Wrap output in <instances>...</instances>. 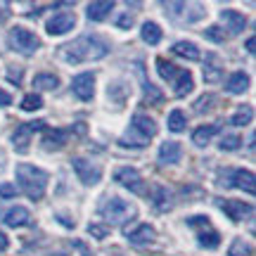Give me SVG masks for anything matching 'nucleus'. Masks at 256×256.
Here are the masks:
<instances>
[{"label":"nucleus","instance_id":"39","mask_svg":"<svg viewBox=\"0 0 256 256\" xmlns=\"http://www.w3.org/2000/svg\"><path fill=\"white\" fill-rule=\"evenodd\" d=\"M214 102V95H206V98H202L197 104H194V110L197 112H204V110H209V104Z\"/></svg>","mask_w":256,"mask_h":256},{"label":"nucleus","instance_id":"30","mask_svg":"<svg viewBox=\"0 0 256 256\" xmlns=\"http://www.w3.org/2000/svg\"><path fill=\"white\" fill-rule=\"evenodd\" d=\"M43 107V98L38 95V92H31V95H26L24 100H22V110L24 112H36Z\"/></svg>","mask_w":256,"mask_h":256},{"label":"nucleus","instance_id":"41","mask_svg":"<svg viewBox=\"0 0 256 256\" xmlns=\"http://www.w3.org/2000/svg\"><path fill=\"white\" fill-rule=\"evenodd\" d=\"M8 247H10V240H8V235L0 230V254H2V252H5Z\"/></svg>","mask_w":256,"mask_h":256},{"label":"nucleus","instance_id":"38","mask_svg":"<svg viewBox=\"0 0 256 256\" xmlns=\"http://www.w3.org/2000/svg\"><path fill=\"white\" fill-rule=\"evenodd\" d=\"M145 95L147 98H152V102H162V92L156 90L152 83H145Z\"/></svg>","mask_w":256,"mask_h":256},{"label":"nucleus","instance_id":"28","mask_svg":"<svg viewBox=\"0 0 256 256\" xmlns=\"http://www.w3.org/2000/svg\"><path fill=\"white\" fill-rule=\"evenodd\" d=\"M228 256H252V244L244 242L242 238L232 240V244H230V249H228Z\"/></svg>","mask_w":256,"mask_h":256},{"label":"nucleus","instance_id":"19","mask_svg":"<svg viewBox=\"0 0 256 256\" xmlns=\"http://www.w3.org/2000/svg\"><path fill=\"white\" fill-rule=\"evenodd\" d=\"M126 238L133 242V244H150L154 240V228L150 226H138L136 230H126Z\"/></svg>","mask_w":256,"mask_h":256},{"label":"nucleus","instance_id":"21","mask_svg":"<svg viewBox=\"0 0 256 256\" xmlns=\"http://www.w3.org/2000/svg\"><path fill=\"white\" fill-rule=\"evenodd\" d=\"M174 55L183 57V60H190V62H197L200 60V48L190 43V40H178L174 46Z\"/></svg>","mask_w":256,"mask_h":256},{"label":"nucleus","instance_id":"20","mask_svg":"<svg viewBox=\"0 0 256 256\" xmlns=\"http://www.w3.org/2000/svg\"><path fill=\"white\" fill-rule=\"evenodd\" d=\"M112 10H114V2L112 0H100V2H90L88 5V19L92 22H102V19H107Z\"/></svg>","mask_w":256,"mask_h":256},{"label":"nucleus","instance_id":"15","mask_svg":"<svg viewBox=\"0 0 256 256\" xmlns=\"http://www.w3.org/2000/svg\"><path fill=\"white\" fill-rule=\"evenodd\" d=\"M220 130L218 124H206V126H200V128H194V133H192V142L197 147H206L211 142V138L216 136Z\"/></svg>","mask_w":256,"mask_h":256},{"label":"nucleus","instance_id":"27","mask_svg":"<svg viewBox=\"0 0 256 256\" xmlns=\"http://www.w3.org/2000/svg\"><path fill=\"white\" fill-rule=\"evenodd\" d=\"M156 72H159V76H162L164 81H174L180 69H178V66H174L171 62H166L164 57H159V60H156Z\"/></svg>","mask_w":256,"mask_h":256},{"label":"nucleus","instance_id":"12","mask_svg":"<svg viewBox=\"0 0 256 256\" xmlns=\"http://www.w3.org/2000/svg\"><path fill=\"white\" fill-rule=\"evenodd\" d=\"M0 220H2L5 226H10V228H24V226L31 223V214H28L24 206H12V209L0 214Z\"/></svg>","mask_w":256,"mask_h":256},{"label":"nucleus","instance_id":"10","mask_svg":"<svg viewBox=\"0 0 256 256\" xmlns=\"http://www.w3.org/2000/svg\"><path fill=\"white\" fill-rule=\"evenodd\" d=\"M116 183H121L124 188H128V190L136 192V194H145L147 192L145 180H142V176L138 174L136 168H119L116 171Z\"/></svg>","mask_w":256,"mask_h":256},{"label":"nucleus","instance_id":"9","mask_svg":"<svg viewBox=\"0 0 256 256\" xmlns=\"http://www.w3.org/2000/svg\"><path fill=\"white\" fill-rule=\"evenodd\" d=\"M72 90L78 100H83V102L92 100V95H95V76H92L90 72H83V74H78V76H74Z\"/></svg>","mask_w":256,"mask_h":256},{"label":"nucleus","instance_id":"4","mask_svg":"<svg viewBox=\"0 0 256 256\" xmlns=\"http://www.w3.org/2000/svg\"><path fill=\"white\" fill-rule=\"evenodd\" d=\"M8 40H10V46H12V50H17L22 55H34L38 48H40V40H38L36 34H31V31H26V28H22V26L12 28Z\"/></svg>","mask_w":256,"mask_h":256},{"label":"nucleus","instance_id":"22","mask_svg":"<svg viewBox=\"0 0 256 256\" xmlns=\"http://www.w3.org/2000/svg\"><path fill=\"white\" fill-rule=\"evenodd\" d=\"M249 88V76L244 72H235L228 78V92L230 95H242Z\"/></svg>","mask_w":256,"mask_h":256},{"label":"nucleus","instance_id":"26","mask_svg":"<svg viewBox=\"0 0 256 256\" xmlns=\"http://www.w3.org/2000/svg\"><path fill=\"white\" fill-rule=\"evenodd\" d=\"M197 240H200L202 247H206V249H216V247L220 244V235H218V232H216L214 228L197 232Z\"/></svg>","mask_w":256,"mask_h":256},{"label":"nucleus","instance_id":"24","mask_svg":"<svg viewBox=\"0 0 256 256\" xmlns=\"http://www.w3.org/2000/svg\"><path fill=\"white\" fill-rule=\"evenodd\" d=\"M60 86V78L55 74H36L34 76V88H40V90H55Z\"/></svg>","mask_w":256,"mask_h":256},{"label":"nucleus","instance_id":"8","mask_svg":"<svg viewBox=\"0 0 256 256\" xmlns=\"http://www.w3.org/2000/svg\"><path fill=\"white\" fill-rule=\"evenodd\" d=\"M74 26H76V14L74 12H57L55 17L48 22L46 31L50 36H64V34L74 31Z\"/></svg>","mask_w":256,"mask_h":256},{"label":"nucleus","instance_id":"7","mask_svg":"<svg viewBox=\"0 0 256 256\" xmlns=\"http://www.w3.org/2000/svg\"><path fill=\"white\" fill-rule=\"evenodd\" d=\"M218 206H220V211L232 220V223H240V220H244L247 216L254 214V206H252L249 202H238V200H226L223 202L220 200Z\"/></svg>","mask_w":256,"mask_h":256},{"label":"nucleus","instance_id":"42","mask_svg":"<svg viewBox=\"0 0 256 256\" xmlns=\"http://www.w3.org/2000/svg\"><path fill=\"white\" fill-rule=\"evenodd\" d=\"M10 102H12V98H10V92L0 90V107H8Z\"/></svg>","mask_w":256,"mask_h":256},{"label":"nucleus","instance_id":"14","mask_svg":"<svg viewBox=\"0 0 256 256\" xmlns=\"http://www.w3.org/2000/svg\"><path fill=\"white\" fill-rule=\"evenodd\" d=\"M220 19L228 24L230 34H240V31H244V26H247V17L242 12H235V10H223Z\"/></svg>","mask_w":256,"mask_h":256},{"label":"nucleus","instance_id":"17","mask_svg":"<svg viewBox=\"0 0 256 256\" xmlns=\"http://www.w3.org/2000/svg\"><path fill=\"white\" fill-rule=\"evenodd\" d=\"M180 156H183V150L178 142H164L159 147V162L162 164H178Z\"/></svg>","mask_w":256,"mask_h":256},{"label":"nucleus","instance_id":"33","mask_svg":"<svg viewBox=\"0 0 256 256\" xmlns=\"http://www.w3.org/2000/svg\"><path fill=\"white\" fill-rule=\"evenodd\" d=\"M242 145V140H240V136H226L223 140H220V150L226 152H232V150H238V147Z\"/></svg>","mask_w":256,"mask_h":256},{"label":"nucleus","instance_id":"25","mask_svg":"<svg viewBox=\"0 0 256 256\" xmlns=\"http://www.w3.org/2000/svg\"><path fill=\"white\" fill-rule=\"evenodd\" d=\"M166 124H168V130H174V133H183L185 126H188V119H185L183 110L171 112V114H168V119H166Z\"/></svg>","mask_w":256,"mask_h":256},{"label":"nucleus","instance_id":"34","mask_svg":"<svg viewBox=\"0 0 256 256\" xmlns=\"http://www.w3.org/2000/svg\"><path fill=\"white\" fill-rule=\"evenodd\" d=\"M204 36L209 38V40H214V43H223V40H226V34H223L220 26H209L204 31Z\"/></svg>","mask_w":256,"mask_h":256},{"label":"nucleus","instance_id":"6","mask_svg":"<svg viewBox=\"0 0 256 256\" xmlns=\"http://www.w3.org/2000/svg\"><path fill=\"white\" fill-rule=\"evenodd\" d=\"M46 128V121H28V124H22L17 126L14 136H12V142H14V150L17 152H26L28 150V142H31V136L36 130H43Z\"/></svg>","mask_w":256,"mask_h":256},{"label":"nucleus","instance_id":"40","mask_svg":"<svg viewBox=\"0 0 256 256\" xmlns=\"http://www.w3.org/2000/svg\"><path fill=\"white\" fill-rule=\"evenodd\" d=\"M116 24H119V28H130L133 26V17H130V14H121Z\"/></svg>","mask_w":256,"mask_h":256},{"label":"nucleus","instance_id":"16","mask_svg":"<svg viewBox=\"0 0 256 256\" xmlns=\"http://www.w3.org/2000/svg\"><path fill=\"white\" fill-rule=\"evenodd\" d=\"M254 183H256L254 174L242 168V171H235V174H232V183H230V185H235V188H240V190H244L247 194H254V192H256V185Z\"/></svg>","mask_w":256,"mask_h":256},{"label":"nucleus","instance_id":"44","mask_svg":"<svg viewBox=\"0 0 256 256\" xmlns=\"http://www.w3.org/2000/svg\"><path fill=\"white\" fill-rule=\"evenodd\" d=\"M10 81H12V83H19V81H22V72H17V74L12 72V74H10Z\"/></svg>","mask_w":256,"mask_h":256},{"label":"nucleus","instance_id":"18","mask_svg":"<svg viewBox=\"0 0 256 256\" xmlns=\"http://www.w3.org/2000/svg\"><path fill=\"white\" fill-rule=\"evenodd\" d=\"M192 88H194L192 74L188 72V69H180V72H178V76L174 78V92L178 95V98H185L188 92H192Z\"/></svg>","mask_w":256,"mask_h":256},{"label":"nucleus","instance_id":"43","mask_svg":"<svg viewBox=\"0 0 256 256\" xmlns=\"http://www.w3.org/2000/svg\"><path fill=\"white\" fill-rule=\"evenodd\" d=\"M254 46H256V40H254V38H249V40H247V52H249V55H254Z\"/></svg>","mask_w":256,"mask_h":256},{"label":"nucleus","instance_id":"37","mask_svg":"<svg viewBox=\"0 0 256 256\" xmlns=\"http://www.w3.org/2000/svg\"><path fill=\"white\" fill-rule=\"evenodd\" d=\"M88 232H90L92 238L104 240L107 238V232H110V228H107V226H95V223H92V226H88Z\"/></svg>","mask_w":256,"mask_h":256},{"label":"nucleus","instance_id":"29","mask_svg":"<svg viewBox=\"0 0 256 256\" xmlns=\"http://www.w3.org/2000/svg\"><path fill=\"white\" fill-rule=\"evenodd\" d=\"M152 194H154V206H156L159 211L171 209V202H168V192H166L162 185H156L154 190H152Z\"/></svg>","mask_w":256,"mask_h":256},{"label":"nucleus","instance_id":"3","mask_svg":"<svg viewBox=\"0 0 256 256\" xmlns=\"http://www.w3.org/2000/svg\"><path fill=\"white\" fill-rule=\"evenodd\" d=\"M100 214H102V218L107 220V223L119 226V223H124V220H128V218H136L138 209L133 206V204L124 202L121 197H112V200L104 202V206L100 209Z\"/></svg>","mask_w":256,"mask_h":256},{"label":"nucleus","instance_id":"23","mask_svg":"<svg viewBox=\"0 0 256 256\" xmlns=\"http://www.w3.org/2000/svg\"><path fill=\"white\" fill-rule=\"evenodd\" d=\"M140 36H142L145 43L156 46V43L162 40V28H159V24H154V22H145V24H142V31H140Z\"/></svg>","mask_w":256,"mask_h":256},{"label":"nucleus","instance_id":"5","mask_svg":"<svg viewBox=\"0 0 256 256\" xmlns=\"http://www.w3.org/2000/svg\"><path fill=\"white\" fill-rule=\"evenodd\" d=\"M72 166H74V171H76V176H78V180H81L83 185L100 183L102 171H100V166H95L92 162H88V159H81V156H76V159H72Z\"/></svg>","mask_w":256,"mask_h":256},{"label":"nucleus","instance_id":"32","mask_svg":"<svg viewBox=\"0 0 256 256\" xmlns=\"http://www.w3.org/2000/svg\"><path fill=\"white\" fill-rule=\"evenodd\" d=\"M188 226L202 232V230L211 228V220H209V216H190V218H188Z\"/></svg>","mask_w":256,"mask_h":256},{"label":"nucleus","instance_id":"36","mask_svg":"<svg viewBox=\"0 0 256 256\" xmlns=\"http://www.w3.org/2000/svg\"><path fill=\"white\" fill-rule=\"evenodd\" d=\"M12 197H17V185H12V183L0 185V200H12Z\"/></svg>","mask_w":256,"mask_h":256},{"label":"nucleus","instance_id":"31","mask_svg":"<svg viewBox=\"0 0 256 256\" xmlns=\"http://www.w3.org/2000/svg\"><path fill=\"white\" fill-rule=\"evenodd\" d=\"M252 116H254L252 107H242V110L232 116V126H247V124H252Z\"/></svg>","mask_w":256,"mask_h":256},{"label":"nucleus","instance_id":"11","mask_svg":"<svg viewBox=\"0 0 256 256\" xmlns=\"http://www.w3.org/2000/svg\"><path fill=\"white\" fill-rule=\"evenodd\" d=\"M130 133H138L140 136V142L145 145L150 138L156 136V124L145 114H136L133 121H130Z\"/></svg>","mask_w":256,"mask_h":256},{"label":"nucleus","instance_id":"2","mask_svg":"<svg viewBox=\"0 0 256 256\" xmlns=\"http://www.w3.org/2000/svg\"><path fill=\"white\" fill-rule=\"evenodd\" d=\"M17 183L28 200L38 202L43 200V194H46L48 174L43 168H36L31 164H17Z\"/></svg>","mask_w":256,"mask_h":256},{"label":"nucleus","instance_id":"1","mask_svg":"<svg viewBox=\"0 0 256 256\" xmlns=\"http://www.w3.org/2000/svg\"><path fill=\"white\" fill-rule=\"evenodd\" d=\"M107 52H110V46L98 36H81L78 40H74V43H69V46L62 48V57L69 64L102 60Z\"/></svg>","mask_w":256,"mask_h":256},{"label":"nucleus","instance_id":"13","mask_svg":"<svg viewBox=\"0 0 256 256\" xmlns=\"http://www.w3.org/2000/svg\"><path fill=\"white\" fill-rule=\"evenodd\" d=\"M66 140H69V130H64V128H50V130H46V136H43V145L48 150H60V147L66 145Z\"/></svg>","mask_w":256,"mask_h":256},{"label":"nucleus","instance_id":"35","mask_svg":"<svg viewBox=\"0 0 256 256\" xmlns=\"http://www.w3.org/2000/svg\"><path fill=\"white\" fill-rule=\"evenodd\" d=\"M218 78H220V66H211V64H206V69H204V81L216 83Z\"/></svg>","mask_w":256,"mask_h":256}]
</instances>
